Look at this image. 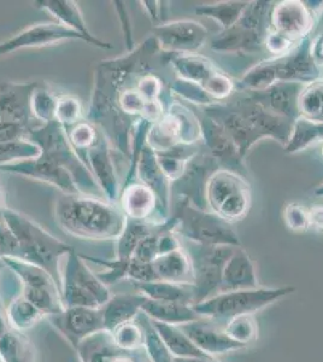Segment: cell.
<instances>
[{
  "instance_id": "6da1fadb",
  "label": "cell",
  "mask_w": 323,
  "mask_h": 362,
  "mask_svg": "<svg viewBox=\"0 0 323 362\" xmlns=\"http://www.w3.org/2000/svg\"><path fill=\"white\" fill-rule=\"evenodd\" d=\"M162 61L160 44L150 35L124 56L102 61L95 68L86 119L128 160L133 129L150 104L138 90V80L143 73L155 70V63Z\"/></svg>"
},
{
  "instance_id": "7a4b0ae2",
  "label": "cell",
  "mask_w": 323,
  "mask_h": 362,
  "mask_svg": "<svg viewBox=\"0 0 323 362\" xmlns=\"http://www.w3.org/2000/svg\"><path fill=\"white\" fill-rule=\"evenodd\" d=\"M54 213L56 223L66 233L92 240L119 238L127 223L119 204L90 194H61Z\"/></svg>"
},
{
  "instance_id": "3957f363",
  "label": "cell",
  "mask_w": 323,
  "mask_h": 362,
  "mask_svg": "<svg viewBox=\"0 0 323 362\" xmlns=\"http://www.w3.org/2000/svg\"><path fill=\"white\" fill-rule=\"evenodd\" d=\"M3 220L16 235L20 247L18 259H23L51 274H57L59 259L69 252L70 247L54 238L32 218L8 206L5 209Z\"/></svg>"
},
{
  "instance_id": "277c9868",
  "label": "cell",
  "mask_w": 323,
  "mask_h": 362,
  "mask_svg": "<svg viewBox=\"0 0 323 362\" xmlns=\"http://www.w3.org/2000/svg\"><path fill=\"white\" fill-rule=\"evenodd\" d=\"M28 139L40 148V153L71 174L81 194L104 198L93 174L70 144L66 129L56 119L32 129Z\"/></svg>"
},
{
  "instance_id": "5b68a950",
  "label": "cell",
  "mask_w": 323,
  "mask_h": 362,
  "mask_svg": "<svg viewBox=\"0 0 323 362\" xmlns=\"http://www.w3.org/2000/svg\"><path fill=\"white\" fill-rule=\"evenodd\" d=\"M270 3H249L240 20L213 39L211 47L225 54H251L259 51L268 35Z\"/></svg>"
},
{
  "instance_id": "8992f818",
  "label": "cell",
  "mask_w": 323,
  "mask_h": 362,
  "mask_svg": "<svg viewBox=\"0 0 323 362\" xmlns=\"http://www.w3.org/2000/svg\"><path fill=\"white\" fill-rule=\"evenodd\" d=\"M205 199L213 214L233 223L242 220L249 209V185L240 174L217 169L206 181Z\"/></svg>"
},
{
  "instance_id": "52a82bcc",
  "label": "cell",
  "mask_w": 323,
  "mask_h": 362,
  "mask_svg": "<svg viewBox=\"0 0 323 362\" xmlns=\"http://www.w3.org/2000/svg\"><path fill=\"white\" fill-rule=\"evenodd\" d=\"M201 139V121L182 104L172 102L165 114L150 127L146 144L153 153H160L177 145H193Z\"/></svg>"
},
{
  "instance_id": "ba28073f",
  "label": "cell",
  "mask_w": 323,
  "mask_h": 362,
  "mask_svg": "<svg viewBox=\"0 0 323 362\" xmlns=\"http://www.w3.org/2000/svg\"><path fill=\"white\" fill-rule=\"evenodd\" d=\"M176 202V227L189 238H192L203 245H229L239 247V240L225 220L216 214L206 213L204 209L196 208L187 198L179 194Z\"/></svg>"
},
{
  "instance_id": "9c48e42d",
  "label": "cell",
  "mask_w": 323,
  "mask_h": 362,
  "mask_svg": "<svg viewBox=\"0 0 323 362\" xmlns=\"http://www.w3.org/2000/svg\"><path fill=\"white\" fill-rule=\"evenodd\" d=\"M68 40H80L87 44L86 39L58 22L37 23L28 25L13 34V37L0 42V57L25 49H39Z\"/></svg>"
},
{
  "instance_id": "30bf717a",
  "label": "cell",
  "mask_w": 323,
  "mask_h": 362,
  "mask_svg": "<svg viewBox=\"0 0 323 362\" xmlns=\"http://www.w3.org/2000/svg\"><path fill=\"white\" fill-rule=\"evenodd\" d=\"M152 35L167 54H196L208 39V29L192 20L162 22L155 25Z\"/></svg>"
},
{
  "instance_id": "8fae6325",
  "label": "cell",
  "mask_w": 323,
  "mask_h": 362,
  "mask_svg": "<svg viewBox=\"0 0 323 362\" xmlns=\"http://www.w3.org/2000/svg\"><path fill=\"white\" fill-rule=\"evenodd\" d=\"M0 172L45 182L59 189L61 194H81L71 174L42 153L34 158L1 165Z\"/></svg>"
},
{
  "instance_id": "7c38bea8",
  "label": "cell",
  "mask_w": 323,
  "mask_h": 362,
  "mask_svg": "<svg viewBox=\"0 0 323 362\" xmlns=\"http://www.w3.org/2000/svg\"><path fill=\"white\" fill-rule=\"evenodd\" d=\"M112 150L114 148L111 146L110 141L100 131L98 140L86 153L85 163L102 189L104 199L117 204L122 182L119 181L114 167Z\"/></svg>"
},
{
  "instance_id": "4fadbf2b",
  "label": "cell",
  "mask_w": 323,
  "mask_h": 362,
  "mask_svg": "<svg viewBox=\"0 0 323 362\" xmlns=\"http://www.w3.org/2000/svg\"><path fill=\"white\" fill-rule=\"evenodd\" d=\"M227 104L242 114V117L262 138L271 136L285 146L288 144L295 126L293 121L266 110L247 95L240 99H233Z\"/></svg>"
},
{
  "instance_id": "5bb4252c",
  "label": "cell",
  "mask_w": 323,
  "mask_h": 362,
  "mask_svg": "<svg viewBox=\"0 0 323 362\" xmlns=\"http://www.w3.org/2000/svg\"><path fill=\"white\" fill-rule=\"evenodd\" d=\"M37 86L33 83H0V122H11L34 129L39 124L32 112V95Z\"/></svg>"
},
{
  "instance_id": "9a60e30c",
  "label": "cell",
  "mask_w": 323,
  "mask_h": 362,
  "mask_svg": "<svg viewBox=\"0 0 323 362\" xmlns=\"http://www.w3.org/2000/svg\"><path fill=\"white\" fill-rule=\"evenodd\" d=\"M278 83L310 85L319 80V69L311 56V42L304 40L295 51L271 59Z\"/></svg>"
},
{
  "instance_id": "2e32d148",
  "label": "cell",
  "mask_w": 323,
  "mask_h": 362,
  "mask_svg": "<svg viewBox=\"0 0 323 362\" xmlns=\"http://www.w3.org/2000/svg\"><path fill=\"white\" fill-rule=\"evenodd\" d=\"M307 85L298 83H278L266 90L246 92L249 98L269 112L295 122L300 117L299 98ZM245 92V90H242Z\"/></svg>"
},
{
  "instance_id": "e0dca14e",
  "label": "cell",
  "mask_w": 323,
  "mask_h": 362,
  "mask_svg": "<svg viewBox=\"0 0 323 362\" xmlns=\"http://www.w3.org/2000/svg\"><path fill=\"white\" fill-rule=\"evenodd\" d=\"M117 204L129 220L151 223L152 218L158 215L162 223L167 221V215L160 209L155 192L140 181L122 186Z\"/></svg>"
},
{
  "instance_id": "ac0fdd59",
  "label": "cell",
  "mask_w": 323,
  "mask_h": 362,
  "mask_svg": "<svg viewBox=\"0 0 323 362\" xmlns=\"http://www.w3.org/2000/svg\"><path fill=\"white\" fill-rule=\"evenodd\" d=\"M274 32L288 37L292 42L307 37L312 25L314 15L302 1H281L275 5L270 13Z\"/></svg>"
},
{
  "instance_id": "d6986e66",
  "label": "cell",
  "mask_w": 323,
  "mask_h": 362,
  "mask_svg": "<svg viewBox=\"0 0 323 362\" xmlns=\"http://www.w3.org/2000/svg\"><path fill=\"white\" fill-rule=\"evenodd\" d=\"M201 138L209 148L213 160L223 165L227 170L239 173V168H242V153L232 138L227 134L220 124L208 116L201 121Z\"/></svg>"
},
{
  "instance_id": "ffe728a7",
  "label": "cell",
  "mask_w": 323,
  "mask_h": 362,
  "mask_svg": "<svg viewBox=\"0 0 323 362\" xmlns=\"http://www.w3.org/2000/svg\"><path fill=\"white\" fill-rule=\"evenodd\" d=\"M34 4L37 8L51 13L58 23L82 35L86 39L87 44L102 49H112L110 42H104L95 37V34L90 33L78 3L71 0H39L34 1Z\"/></svg>"
},
{
  "instance_id": "44dd1931",
  "label": "cell",
  "mask_w": 323,
  "mask_h": 362,
  "mask_svg": "<svg viewBox=\"0 0 323 362\" xmlns=\"http://www.w3.org/2000/svg\"><path fill=\"white\" fill-rule=\"evenodd\" d=\"M280 291H242L227 293L209 300L201 305L199 312L213 313L215 315H239L251 312L266 305L269 300H274Z\"/></svg>"
},
{
  "instance_id": "7402d4cb",
  "label": "cell",
  "mask_w": 323,
  "mask_h": 362,
  "mask_svg": "<svg viewBox=\"0 0 323 362\" xmlns=\"http://www.w3.org/2000/svg\"><path fill=\"white\" fill-rule=\"evenodd\" d=\"M135 179L148 186L157 196L160 209L167 215L170 198H172V182L164 175L160 169L155 153L148 144L145 145L143 151L140 153L139 160L135 168Z\"/></svg>"
},
{
  "instance_id": "603a6c76",
  "label": "cell",
  "mask_w": 323,
  "mask_h": 362,
  "mask_svg": "<svg viewBox=\"0 0 323 362\" xmlns=\"http://www.w3.org/2000/svg\"><path fill=\"white\" fill-rule=\"evenodd\" d=\"M167 61L169 66L175 70L177 78L198 85H203L217 71L211 61L196 54H167Z\"/></svg>"
},
{
  "instance_id": "cb8c5ba5",
  "label": "cell",
  "mask_w": 323,
  "mask_h": 362,
  "mask_svg": "<svg viewBox=\"0 0 323 362\" xmlns=\"http://www.w3.org/2000/svg\"><path fill=\"white\" fill-rule=\"evenodd\" d=\"M221 285L225 290H235L256 285L254 264L245 251L240 250L239 247L237 250H234L223 268Z\"/></svg>"
},
{
  "instance_id": "d4e9b609",
  "label": "cell",
  "mask_w": 323,
  "mask_h": 362,
  "mask_svg": "<svg viewBox=\"0 0 323 362\" xmlns=\"http://www.w3.org/2000/svg\"><path fill=\"white\" fill-rule=\"evenodd\" d=\"M151 264L158 279L168 281H184L193 269L191 259L179 249L157 256Z\"/></svg>"
},
{
  "instance_id": "484cf974",
  "label": "cell",
  "mask_w": 323,
  "mask_h": 362,
  "mask_svg": "<svg viewBox=\"0 0 323 362\" xmlns=\"http://www.w3.org/2000/svg\"><path fill=\"white\" fill-rule=\"evenodd\" d=\"M322 140L323 122H312L304 117H299L295 119L293 132L285 148L286 153H298L314 143H319Z\"/></svg>"
},
{
  "instance_id": "4316f807",
  "label": "cell",
  "mask_w": 323,
  "mask_h": 362,
  "mask_svg": "<svg viewBox=\"0 0 323 362\" xmlns=\"http://www.w3.org/2000/svg\"><path fill=\"white\" fill-rule=\"evenodd\" d=\"M247 5V1H222L216 4L201 5V8H196V13L213 18L225 30L240 20Z\"/></svg>"
},
{
  "instance_id": "83f0119b",
  "label": "cell",
  "mask_w": 323,
  "mask_h": 362,
  "mask_svg": "<svg viewBox=\"0 0 323 362\" xmlns=\"http://www.w3.org/2000/svg\"><path fill=\"white\" fill-rule=\"evenodd\" d=\"M57 95L45 83H37L32 95V112L39 126L54 119Z\"/></svg>"
},
{
  "instance_id": "f1b7e54d",
  "label": "cell",
  "mask_w": 323,
  "mask_h": 362,
  "mask_svg": "<svg viewBox=\"0 0 323 362\" xmlns=\"http://www.w3.org/2000/svg\"><path fill=\"white\" fill-rule=\"evenodd\" d=\"M300 117L312 121L323 122V83L307 85L299 98Z\"/></svg>"
},
{
  "instance_id": "f546056e",
  "label": "cell",
  "mask_w": 323,
  "mask_h": 362,
  "mask_svg": "<svg viewBox=\"0 0 323 362\" xmlns=\"http://www.w3.org/2000/svg\"><path fill=\"white\" fill-rule=\"evenodd\" d=\"M66 132L70 144L73 145L80 158L85 162L86 153L98 140L100 131L95 127V124H90V121L85 119L73 127H70L69 129H66Z\"/></svg>"
},
{
  "instance_id": "4dcf8cb0",
  "label": "cell",
  "mask_w": 323,
  "mask_h": 362,
  "mask_svg": "<svg viewBox=\"0 0 323 362\" xmlns=\"http://www.w3.org/2000/svg\"><path fill=\"white\" fill-rule=\"evenodd\" d=\"M85 112L81 100L73 95H57V103L54 110V119L64 129H69L75 124L85 119Z\"/></svg>"
},
{
  "instance_id": "1f68e13d",
  "label": "cell",
  "mask_w": 323,
  "mask_h": 362,
  "mask_svg": "<svg viewBox=\"0 0 323 362\" xmlns=\"http://www.w3.org/2000/svg\"><path fill=\"white\" fill-rule=\"evenodd\" d=\"M189 337L199 344L201 348L208 351H222L237 346V341H232L230 338H225V334H220L211 327L192 325L191 327H184Z\"/></svg>"
},
{
  "instance_id": "d6a6232c",
  "label": "cell",
  "mask_w": 323,
  "mask_h": 362,
  "mask_svg": "<svg viewBox=\"0 0 323 362\" xmlns=\"http://www.w3.org/2000/svg\"><path fill=\"white\" fill-rule=\"evenodd\" d=\"M40 155V148L29 139L17 140L0 144V167Z\"/></svg>"
},
{
  "instance_id": "836d02e7",
  "label": "cell",
  "mask_w": 323,
  "mask_h": 362,
  "mask_svg": "<svg viewBox=\"0 0 323 362\" xmlns=\"http://www.w3.org/2000/svg\"><path fill=\"white\" fill-rule=\"evenodd\" d=\"M169 88L170 90H174V93L176 95H180L181 98L186 99L192 103L201 104V107H209V105L216 104L215 100L205 92L201 85H198V83L176 78L169 85Z\"/></svg>"
},
{
  "instance_id": "e575fe53",
  "label": "cell",
  "mask_w": 323,
  "mask_h": 362,
  "mask_svg": "<svg viewBox=\"0 0 323 362\" xmlns=\"http://www.w3.org/2000/svg\"><path fill=\"white\" fill-rule=\"evenodd\" d=\"M201 87L215 100V103L218 100H225V99L229 98L235 90V85H234L233 81L228 76H225L223 73H220L218 70L216 73H213L201 85Z\"/></svg>"
},
{
  "instance_id": "d590c367",
  "label": "cell",
  "mask_w": 323,
  "mask_h": 362,
  "mask_svg": "<svg viewBox=\"0 0 323 362\" xmlns=\"http://www.w3.org/2000/svg\"><path fill=\"white\" fill-rule=\"evenodd\" d=\"M162 334L165 338V341H168L170 348L177 354H187L198 356V358H206L205 354H201V350L196 349V346L191 344V341H187L184 336H181L179 332H176L174 329L162 326Z\"/></svg>"
},
{
  "instance_id": "8d00e7d4",
  "label": "cell",
  "mask_w": 323,
  "mask_h": 362,
  "mask_svg": "<svg viewBox=\"0 0 323 362\" xmlns=\"http://www.w3.org/2000/svg\"><path fill=\"white\" fill-rule=\"evenodd\" d=\"M20 247L16 235L4 220L0 221V257H13L18 259Z\"/></svg>"
},
{
  "instance_id": "74e56055",
  "label": "cell",
  "mask_w": 323,
  "mask_h": 362,
  "mask_svg": "<svg viewBox=\"0 0 323 362\" xmlns=\"http://www.w3.org/2000/svg\"><path fill=\"white\" fill-rule=\"evenodd\" d=\"M287 226L293 230H305L309 228L307 209L298 203H290L285 209Z\"/></svg>"
},
{
  "instance_id": "f35d334b",
  "label": "cell",
  "mask_w": 323,
  "mask_h": 362,
  "mask_svg": "<svg viewBox=\"0 0 323 362\" xmlns=\"http://www.w3.org/2000/svg\"><path fill=\"white\" fill-rule=\"evenodd\" d=\"M29 132L30 129L22 124L0 122V144L28 139Z\"/></svg>"
},
{
  "instance_id": "ab89813d",
  "label": "cell",
  "mask_w": 323,
  "mask_h": 362,
  "mask_svg": "<svg viewBox=\"0 0 323 362\" xmlns=\"http://www.w3.org/2000/svg\"><path fill=\"white\" fill-rule=\"evenodd\" d=\"M292 40L288 37H283L281 34L276 33V32H271L268 34L266 37V49L269 51L270 54H275V56H283V54H288L292 51V45H293Z\"/></svg>"
},
{
  "instance_id": "60d3db41",
  "label": "cell",
  "mask_w": 323,
  "mask_h": 362,
  "mask_svg": "<svg viewBox=\"0 0 323 362\" xmlns=\"http://www.w3.org/2000/svg\"><path fill=\"white\" fill-rule=\"evenodd\" d=\"M95 322H97V317L90 315V313H86V312H78V314H74L73 317H70V325L74 331L80 332V334L93 329Z\"/></svg>"
},
{
  "instance_id": "b9f144b4",
  "label": "cell",
  "mask_w": 323,
  "mask_h": 362,
  "mask_svg": "<svg viewBox=\"0 0 323 362\" xmlns=\"http://www.w3.org/2000/svg\"><path fill=\"white\" fill-rule=\"evenodd\" d=\"M309 227L316 230H323V204H316L307 209Z\"/></svg>"
},
{
  "instance_id": "7bdbcfd3",
  "label": "cell",
  "mask_w": 323,
  "mask_h": 362,
  "mask_svg": "<svg viewBox=\"0 0 323 362\" xmlns=\"http://www.w3.org/2000/svg\"><path fill=\"white\" fill-rule=\"evenodd\" d=\"M140 4L143 6L148 16L151 17V21L155 22V25H160L162 21V3L160 1H140Z\"/></svg>"
},
{
  "instance_id": "ee69618b",
  "label": "cell",
  "mask_w": 323,
  "mask_h": 362,
  "mask_svg": "<svg viewBox=\"0 0 323 362\" xmlns=\"http://www.w3.org/2000/svg\"><path fill=\"white\" fill-rule=\"evenodd\" d=\"M311 56L317 66H323V33L311 42Z\"/></svg>"
},
{
  "instance_id": "f6af8a7d",
  "label": "cell",
  "mask_w": 323,
  "mask_h": 362,
  "mask_svg": "<svg viewBox=\"0 0 323 362\" xmlns=\"http://www.w3.org/2000/svg\"><path fill=\"white\" fill-rule=\"evenodd\" d=\"M4 197V191H3V187L0 186V221L3 220V215H4L5 209H6Z\"/></svg>"
},
{
  "instance_id": "bcb514c9",
  "label": "cell",
  "mask_w": 323,
  "mask_h": 362,
  "mask_svg": "<svg viewBox=\"0 0 323 362\" xmlns=\"http://www.w3.org/2000/svg\"><path fill=\"white\" fill-rule=\"evenodd\" d=\"M315 194H317V196H323V184L316 189Z\"/></svg>"
},
{
  "instance_id": "7dc6e473",
  "label": "cell",
  "mask_w": 323,
  "mask_h": 362,
  "mask_svg": "<svg viewBox=\"0 0 323 362\" xmlns=\"http://www.w3.org/2000/svg\"><path fill=\"white\" fill-rule=\"evenodd\" d=\"M177 362H209V361H201H201H194V360H189V361H187V360H184H184H182V361H177Z\"/></svg>"
},
{
  "instance_id": "c3c4849f",
  "label": "cell",
  "mask_w": 323,
  "mask_h": 362,
  "mask_svg": "<svg viewBox=\"0 0 323 362\" xmlns=\"http://www.w3.org/2000/svg\"><path fill=\"white\" fill-rule=\"evenodd\" d=\"M322 155H323V148H322Z\"/></svg>"
}]
</instances>
